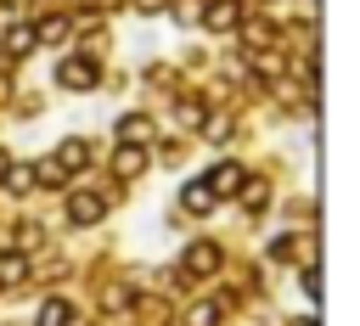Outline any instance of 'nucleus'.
Returning <instances> with one entry per match:
<instances>
[{"label":"nucleus","instance_id":"obj_1","mask_svg":"<svg viewBox=\"0 0 360 326\" xmlns=\"http://www.w3.org/2000/svg\"><path fill=\"white\" fill-rule=\"evenodd\" d=\"M96 79H101V73H96L90 56H68V62L56 67V84H62V90H90Z\"/></svg>","mask_w":360,"mask_h":326},{"label":"nucleus","instance_id":"obj_2","mask_svg":"<svg viewBox=\"0 0 360 326\" xmlns=\"http://www.w3.org/2000/svg\"><path fill=\"white\" fill-rule=\"evenodd\" d=\"M101 214H107V197H96V191H73L68 197V219L73 225H96Z\"/></svg>","mask_w":360,"mask_h":326},{"label":"nucleus","instance_id":"obj_3","mask_svg":"<svg viewBox=\"0 0 360 326\" xmlns=\"http://www.w3.org/2000/svg\"><path fill=\"white\" fill-rule=\"evenodd\" d=\"M242 22V6L236 0H208V11H202V28H214V34H231Z\"/></svg>","mask_w":360,"mask_h":326},{"label":"nucleus","instance_id":"obj_4","mask_svg":"<svg viewBox=\"0 0 360 326\" xmlns=\"http://www.w3.org/2000/svg\"><path fill=\"white\" fill-rule=\"evenodd\" d=\"M51 163H56L62 174H79V169L90 163V141H79V135H68V141L56 146V157H51Z\"/></svg>","mask_w":360,"mask_h":326},{"label":"nucleus","instance_id":"obj_5","mask_svg":"<svg viewBox=\"0 0 360 326\" xmlns=\"http://www.w3.org/2000/svg\"><path fill=\"white\" fill-rule=\"evenodd\" d=\"M219 270V247L214 242H191L186 247V275H214Z\"/></svg>","mask_w":360,"mask_h":326},{"label":"nucleus","instance_id":"obj_6","mask_svg":"<svg viewBox=\"0 0 360 326\" xmlns=\"http://www.w3.org/2000/svg\"><path fill=\"white\" fill-rule=\"evenodd\" d=\"M202 180H208V191H214V197H231V191L242 185V169H236V163H214Z\"/></svg>","mask_w":360,"mask_h":326},{"label":"nucleus","instance_id":"obj_7","mask_svg":"<svg viewBox=\"0 0 360 326\" xmlns=\"http://www.w3.org/2000/svg\"><path fill=\"white\" fill-rule=\"evenodd\" d=\"M180 208H186V214H208V208H214V191H208V180H191V185H180Z\"/></svg>","mask_w":360,"mask_h":326},{"label":"nucleus","instance_id":"obj_8","mask_svg":"<svg viewBox=\"0 0 360 326\" xmlns=\"http://www.w3.org/2000/svg\"><path fill=\"white\" fill-rule=\"evenodd\" d=\"M118 141H129V146H146V141H152V118H141V112L118 118Z\"/></svg>","mask_w":360,"mask_h":326},{"label":"nucleus","instance_id":"obj_9","mask_svg":"<svg viewBox=\"0 0 360 326\" xmlns=\"http://www.w3.org/2000/svg\"><path fill=\"white\" fill-rule=\"evenodd\" d=\"M0 180H6V191H11V197H22V191H34V185H39V174H34L28 163H6V174H0Z\"/></svg>","mask_w":360,"mask_h":326},{"label":"nucleus","instance_id":"obj_10","mask_svg":"<svg viewBox=\"0 0 360 326\" xmlns=\"http://www.w3.org/2000/svg\"><path fill=\"white\" fill-rule=\"evenodd\" d=\"M68 28H73L68 17H45V22H34V39H39V45H62Z\"/></svg>","mask_w":360,"mask_h":326},{"label":"nucleus","instance_id":"obj_11","mask_svg":"<svg viewBox=\"0 0 360 326\" xmlns=\"http://www.w3.org/2000/svg\"><path fill=\"white\" fill-rule=\"evenodd\" d=\"M39 39H34V22H11V34H6V51L11 56H28Z\"/></svg>","mask_w":360,"mask_h":326},{"label":"nucleus","instance_id":"obj_12","mask_svg":"<svg viewBox=\"0 0 360 326\" xmlns=\"http://www.w3.org/2000/svg\"><path fill=\"white\" fill-rule=\"evenodd\" d=\"M112 169H118V174H141V169H146V152H141V146H129V141H118Z\"/></svg>","mask_w":360,"mask_h":326},{"label":"nucleus","instance_id":"obj_13","mask_svg":"<svg viewBox=\"0 0 360 326\" xmlns=\"http://www.w3.org/2000/svg\"><path fill=\"white\" fill-rule=\"evenodd\" d=\"M28 275V259L22 253H0V287H17Z\"/></svg>","mask_w":360,"mask_h":326},{"label":"nucleus","instance_id":"obj_14","mask_svg":"<svg viewBox=\"0 0 360 326\" xmlns=\"http://www.w3.org/2000/svg\"><path fill=\"white\" fill-rule=\"evenodd\" d=\"M34 326H68V304L62 298H45L39 315H34Z\"/></svg>","mask_w":360,"mask_h":326},{"label":"nucleus","instance_id":"obj_15","mask_svg":"<svg viewBox=\"0 0 360 326\" xmlns=\"http://www.w3.org/2000/svg\"><path fill=\"white\" fill-rule=\"evenodd\" d=\"M236 191H242V202H248V208H264V197H270V191H264V180H248V174H242V185H236Z\"/></svg>","mask_w":360,"mask_h":326},{"label":"nucleus","instance_id":"obj_16","mask_svg":"<svg viewBox=\"0 0 360 326\" xmlns=\"http://www.w3.org/2000/svg\"><path fill=\"white\" fill-rule=\"evenodd\" d=\"M214 320H219V304H197L191 309V326H214Z\"/></svg>","mask_w":360,"mask_h":326},{"label":"nucleus","instance_id":"obj_17","mask_svg":"<svg viewBox=\"0 0 360 326\" xmlns=\"http://www.w3.org/2000/svg\"><path fill=\"white\" fill-rule=\"evenodd\" d=\"M298 281H304V292H309V298H321V270H315V264H309Z\"/></svg>","mask_w":360,"mask_h":326},{"label":"nucleus","instance_id":"obj_18","mask_svg":"<svg viewBox=\"0 0 360 326\" xmlns=\"http://www.w3.org/2000/svg\"><path fill=\"white\" fill-rule=\"evenodd\" d=\"M270 259H292V236H276L270 242Z\"/></svg>","mask_w":360,"mask_h":326},{"label":"nucleus","instance_id":"obj_19","mask_svg":"<svg viewBox=\"0 0 360 326\" xmlns=\"http://www.w3.org/2000/svg\"><path fill=\"white\" fill-rule=\"evenodd\" d=\"M169 0H135V11H163Z\"/></svg>","mask_w":360,"mask_h":326},{"label":"nucleus","instance_id":"obj_20","mask_svg":"<svg viewBox=\"0 0 360 326\" xmlns=\"http://www.w3.org/2000/svg\"><path fill=\"white\" fill-rule=\"evenodd\" d=\"M0 174H6V157H0Z\"/></svg>","mask_w":360,"mask_h":326}]
</instances>
